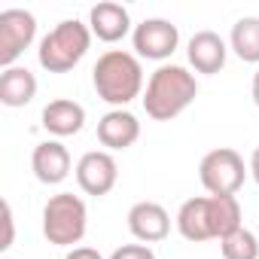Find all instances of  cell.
<instances>
[{"label": "cell", "instance_id": "obj_7", "mask_svg": "<svg viewBox=\"0 0 259 259\" xmlns=\"http://www.w3.org/2000/svg\"><path fill=\"white\" fill-rule=\"evenodd\" d=\"M37 40V19L28 10H4L0 13V67H16V61Z\"/></svg>", "mask_w": 259, "mask_h": 259}, {"label": "cell", "instance_id": "obj_21", "mask_svg": "<svg viewBox=\"0 0 259 259\" xmlns=\"http://www.w3.org/2000/svg\"><path fill=\"white\" fill-rule=\"evenodd\" d=\"M64 259H104V256H101L95 247H73Z\"/></svg>", "mask_w": 259, "mask_h": 259}, {"label": "cell", "instance_id": "obj_9", "mask_svg": "<svg viewBox=\"0 0 259 259\" xmlns=\"http://www.w3.org/2000/svg\"><path fill=\"white\" fill-rule=\"evenodd\" d=\"M73 171H76L79 189H82L85 195H95V198L113 192V186H116V180H119V165H116L113 153H107V150H92V153H85V156L76 162Z\"/></svg>", "mask_w": 259, "mask_h": 259}, {"label": "cell", "instance_id": "obj_12", "mask_svg": "<svg viewBox=\"0 0 259 259\" xmlns=\"http://www.w3.org/2000/svg\"><path fill=\"white\" fill-rule=\"evenodd\" d=\"M186 58L189 64L195 67V73H220L226 67V58H229V43L217 34V31H198L189 37L186 43Z\"/></svg>", "mask_w": 259, "mask_h": 259}, {"label": "cell", "instance_id": "obj_6", "mask_svg": "<svg viewBox=\"0 0 259 259\" xmlns=\"http://www.w3.org/2000/svg\"><path fill=\"white\" fill-rule=\"evenodd\" d=\"M250 174V165H244L241 153L232 147L210 150L198 165V180L207 189V195H235Z\"/></svg>", "mask_w": 259, "mask_h": 259}, {"label": "cell", "instance_id": "obj_10", "mask_svg": "<svg viewBox=\"0 0 259 259\" xmlns=\"http://www.w3.org/2000/svg\"><path fill=\"white\" fill-rule=\"evenodd\" d=\"M128 232H132L141 244H159L171 232V213L159 201H138L128 210Z\"/></svg>", "mask_w": 259, "mask_h": 259}, {"label": "cell", "instance_id": "obj_19", "mask_svg": "<svg viewBox=\"0 0 259 259\" xmlns=\"http://www.w3.org/2000/svg\"><path fill=\"white\" fill-rule=\"evenodd\" d=\"M110 259H156L150 244H122L110 253Z\"/></svg>", "mask_w": 259, "mask_h": 259}, {"label": "cell", "instance_id": "obj_11", "mask_svg": "<svg viewBox=\"0 0 259 259\" xmlns=\"http://www.w3.org/2000/svg\"><path fill=\"white\" fill-rule=\"evenodd\" d=\"M141 138V122L135 113L128 110H110L98 119V141L101 147H107V153H119L135 147Z\"/></svg>", "mask_w": 259, "mask_h": 259}, {"label": "cell", "instance_id": "obj_8", "mask_svg": "<svg viewBox=\"0 0 259 259\" xmlns=\"http://www.w3.org/2000/svg\"><path fill=\"white\" fill-rule=\"evenodd\" d=\"M132 46H135V55L138 58L168 61L177 52V46H180V31L168 19H144L141 25H135Z\"/></svg>", "mask_w": 259, "mask_h": 259}, {"label": "cell", "instance_id": "obj_17", "mask_svg": "<svg viewBox=\"0 0 259 259\" xmlns=\"http://www.w3.org/2000/svg\"><path fill=\"white\" fill-rule=\"evenodd\" d=\"M229 49L247 61V64H259V19L256 16H244L232 25L229 34Z\"/></svg>", "mask_w": 259, "mask_h": 259}, {"label": "cell", "instance_id": "obj_14", "mask_svg": "<svg viewBox=\"0 0 259 259\" xmlns=\"http://www.w3.org/2000/svg\"><path fill=\"white\" fill-rule=\"evenodd\" d=\"M89 31L101 43H119L128 34H135L128 10L122 4H113V0H104V4L92 7V13H89Z\"/></svg>", "mask_w": 259, "mask_h": 259}, {"label": "cell", "instance_id": "obj_22", "mask_svg": "<svg viewBox=\"0 0 259 259\" xmlns=\"http://www.w3.org/2000/svg\"><path fill=\"white\" fill-rule=\"evenodd\" d=\"M250 174H253V180H256V186H259V147H256L253 156H250Z\"/></svg>", "mask_w": 259, "mask_h": 259}, {"label": "cell", "instance_id": "obj_13", "mask_svg": "<svg viewBox=\"0 0 259 259\" xmlns=\"http://www.w3.org/2000/svg\"><path fill=\"white\" fill-rule=\"evenodd\" d=\"M70 153H67V147L61 144V141H43V144H37L34 147V153H31V171H34V177L40 180V183H46V186H58V183H64L67 180V174H70Z\"/></svg>", "mask_w": 259, "mask_h": 259}, {"label": "cell", "instance_id": "obj_15", "mask_svg": "<svg viewBox=\"0 0 259 259\" xmlns=\"http://www.w3.org/2000/svg\"><path fill=\"white\" fill-rule=\"evenodd\" d=\"M43 128L52 135V138H70V135H79L82 125H85V107L70 101V98H55L43 107V116H40Z\"/></svg>", "mask_w": 259, "mask_h": 259}, {"label": "cell", "instance_id": "obj_24", "mask_svg": "<svg viewBox=\"0 0 259 259\" xmlns=\"http://www.w3.org/2000/svg\"><path fill=\"white\" fill-rule=\"evenodd\" d=\"M256 235H259V223H256Z\"/></svg>", "mask_w": 259, "mask_h": 259}, {"label": "cell", "instance_id": "obj_3", "mask_svg": "<svg viewBox=\"0 0 259 259\" xmlns=\"http://www.w3.org/2000/svg\"><path fill=\"white\" fill-rule=\"evenodd\" d=\"M92 85L101 101L113 104L116 110H125V104L144 95L141 58L125 49H107L92 67Z\"/></svg>", "mask_w": 259, "mask_h": 259}, {"label": "cell", "instance_id": "obj_5", "mask_svg": "<svg viewBox=\"0 0 259 259\" xmlns=\"http://www.w3.org/2000/svg\"><path fill=\"white\" fill-rule=\"evenodd\" d=\"M89 210L85 201L73 192H58L43 207V235L55 247H73L85 238Z\"/></svg>", "mask_w": 259, "mask_h": 259}, {"label": "cell", "instance_id": "obj_20", "mask_svg": "<svg viewBox=\"0 0 259 259\" xmlns=\"http://www.w3.org/2000/svg\"><path fill=\"white\" fill-rule=\"evenodd\" d=\"M13 235H16L13 207H10V201H4V241H0V250H10L13 247Z\"/></svg>", "mask_w": 259, "mask_h": 259}, {"label": "cell", "instance_id": "obj_16", "mask_svg": "<svg viewBox=\"0 0 259 259\" xmlns=\"http://www.w3.org/2000/svg\"><path fill=\"white\" fill-rule=\"evenodd\" d=\"M37 98V76L28 67H7L0 73V104L4 107H25Z\"/></svg>", "mask_w": 259, "mask_h": 259}, {"label": "cell", "instance_id": "obj_1", "mask_svg": "<svg viewBox=\"0 0 259 259\" xmlns=\"http://www.w3.org/2000/svg\"><path fill=\"white\" fill-rule=\"evenodd\" d=\"M174 223L189 244H201L213 238L223 241L226 235L241 229V204L235 195H198L180 204Z\"/></svg>", "mask_w": 259, "mask_h": 259}, {"label": "cell", "instance_id": "obj_18", "mask_svg": "<svg viewBox=\"0 0 259 259\" xmlns=\"http://www.w3.org/2000/svg\"><path fill=\"white\" fill-rule=\"evenodd\" d=\"M223 259H259V235L250 229H238L220 241Z\"/></svg>", "mask_w": 259, "mask_h": 259}, {"label": "cell", "instance_id": "obj_23", "mask_svg": "<svg viewBox=\"0 0 259 259\" xmlns=\"http://www.w3.org/2000/svg\"><path fill=\"white\" fill-rule=\"evenodd\" d=\"M250 92H253V104L259 107V67H256V73H253V85H250Z\"/></svg>", "mask_w": 259, "mask_h": 259}, {"label": "cell", "instance_id": "obj_4", "mask_svg": "<svg viewBox=\"0 0 259 259\" xmlns=\"http://www.w3.org/2000/svg\"><path fill=\"white\" fill-rule=\"evenodd\" d=\"M89 46H92L89 25H82L79 19H64L40 40L37 61L49 73H67L85 58Z\"/></svg>", "mask_w": 259, "mask_h": 259}, {"label": "cell", "instance_id": "obj_2", "mask_svg": "<svg viewBox=\"0 0 259 259\" xmlns=\"http://www.w3.org/2000/svg\"><path fill=\"white\" fill-rule=\"evenodd\" d=\"M195 98H198L195 73H189L183 64H162L150 73L141 101H144V110L153 122H171Z\"/></svg>", "mask_w": 259, "mask_h": 259}]
</instances>
